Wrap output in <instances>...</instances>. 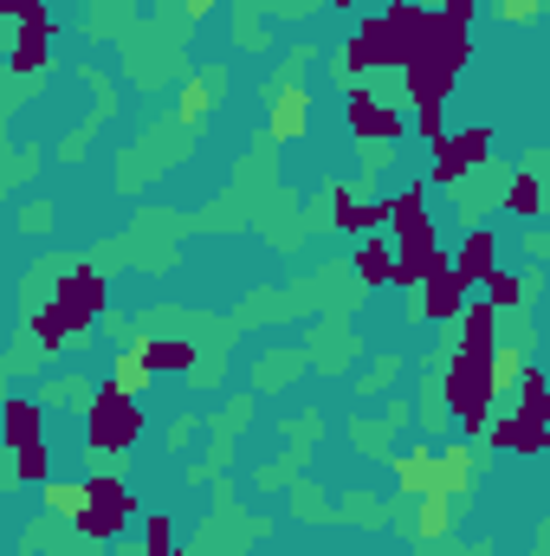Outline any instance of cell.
Returning a JSON list of instances; mask_svg holds the SVG:
<instances>
[{
  "mask_svg": "<svg viewBox=\"0 0 550 556\" xmlns=\"http://www.w3.org/2000/svg\"><path fill=\"white\" fill-rule=\"evenodd\" d=\"M492 395H499V376H492V356H473V350H453L447 363V408L466 433H486L492 427Z\"/></svg>",
  "mask_w": 550,
  "mask_h": 556,
  "instance_id": "obj_1",
  "label": "cell"
},
{
  "mask_svg": "<svg viewBox=\"0 0 550 556\" xmlns=\"http://www.w3.org/2000/svg\"><path fill=\"white\" fill-rule=\"evenodd\" d=\"M59 505L78 518L85 538H117L124 518H130V492H124L117 479H91V485H78V492H59Z\"/></svg>",
  "mask_w": 550,
  "mask_h": 556,
  "instance_id": "obj_2",
  "label": "cell"
},
{
  "mask_svg": "<svg viewBox=\"0 0 550 556\" xmlns=\"http://www.w3.org/2000/svg\"><path fill=\"white\" fill-rule=\"evenodd\" d=\"M85 433H91V446L98 453H117V446H130L142 433V415L130 395H117V389H104L98 402H91V420H85Z\"/></svg>",
  "mask_w": 550,
  "mask_h": 556,
  "instance_id": "obj_3",
  "label": "cell"
},
{
  "mask_svg": "<svg viewBox=\"0 0 550 556\" xmlns=\"http://www.w3.org/2000/svg\"><path fill=\"white\" fill-rule=\"evenodd\" d=\"M492 155V130L486 124H473V130H453V137L434 149V181H460L473 162H486Z\"/></svg>",
  "mask_w": 550,
  "mask_h": 556,
  "instance_id": "obj_4",
  "label": "cell"
},
{
  "mask_svg": "<svg viewBox=\"0 0 550 556\" xmlns=\"http://www.w3.org/2000/svg\"><path fill=\"white\" fill-rule=\"evenodd\" d=\"M486 440L499 453H550V420H538L532 408H512V415H499L486 427Z\"/></svg>",
  "mask_w": 550,
  "mask_h": 556,
  "instance_id": "obj_5",
  "label": "cell"
},
{
  "mask_svg": "<svg viewBox=\"0 0 550 556\" xmlns=\"http://www.w3.org/2000/svg\"><path fill=\"white\" fill-rule=\"evenodd\" d=\"M343 65H402L396 26H389V20H363V33L343 46Z\"/></svg>",
  "mask_w": 550,
  "mask_h": 556,
  "instance_id": "obj_6",
  "label": "cell"
},
{
  "mask_svg": "<svg viewBox=\"0 0 550 556\" xmlns=\"http://www.w3.org/2000/svg\"><path fill=\"white\" fill-rule=\"evenodd\" d=\"M343 117H350V130H357L363 142H396V137H402V117H396L389 104H376V98H363V91L350 98V111H343Z\"/></svg>",
  "mask_w": 550,
  "mask_h": 556,
  "instance_id": "obj_7",
  "label": "cell"
},
{
  "mask_svg": "<svg viewBox=\"0 0 550 556\" xmlns=\"http://www.w3.org/2000/svg\"><path fill=\"white\" fill-rule=\"evenodd\" d=\"M492 260H499V240L479 227V233H466V240H460V253H453V273L466 278V285H486V278L499 273Z\"/></svg>",
  "mask_w": 550,
  "mask_h": 556,
  "instance_id": "obj_8",
  "label": "cell"
},
{
  "mask_svg": "<svg viewBox=\"0 0 550 556\" xmlns=\"http://www.w3.org/2000/svg\"><path fill=\"white\" fill-rule=\"evenodd\" d=\"M460 304H466V278L453 273V266H447L440 278H427V285H421V311H427L434 324H447V317H460Z\"/></svg>",
  "mask_w": 550,
  "mask_h": 556,
  "instance_id": "obj_9",
  "label": "cell"
},
{
  "mask_svg": "<svg viewBox=\"0 0 550 556\" xmlns=\"http://www.w3.org/2000/svg\"><path fill=\"white\" fill-rule=\"evenodd\" d=\"M330 220H337L343 233H376V227L389 220V207H376V201H357L350 188H337V194H330Z\"/></svg>",
  "mask_w": 550,
  "mask_h": 556,
  "instance_id": "obj_10",
  "label": "cell"
},
{
  "mask_svg": "<svg viewBox=\"0 0 550 556\" xmlns=\"http://www.w3.org/2000/svg\"><path fill=\"white\" fill-rule=\"evenodd\" d=\"M396 266H402V253H396L389 240H370V233H363V247H357V273H363V285H396Z\"/></svg>",
  "mask_w": 550,
  "mask_h": 556,
  "instance_id": "obj_11",
  "label": "cell"
},
{
  "mask_svg": "<svg viewBox=\"0 0 550 556\" xmlns=\"http://www.w3.org/2000/svg\"><path fill=\"white\" fill-rule=\"evenodd\" d=\"M78 324H91V317H85V311H72L65 298H52V304H46V311L33 317L39 343H72V337H78Z\"/></svg>",
  "mask_w": 550,
  "mask_h": 556,
  "instance_id": "obj_12",
  "label": "cell"
},
{
  "mask_svg": "<svg viewBox=\"0 0 550 556\" xmlns=\"http://www.w3.org/2000/svg\"><path fill=\"white\" fill-rule=\"evenodd\" d=\"M492 324H499V304H466V337H460V350H473V356H499Z\"/></svg>",
  "mask_w": 550,
  "mask_h": 556,
  "instance_id": "obj_13",
  "label": "cell"
},
{
  "mask_svg": "<svg viewBox=\"0 0 550 556\" xmlns=\"http://www.w3.org/2000/svg\"><path fill=\"white\" fill-rule=\"evenodd\" d=\"M304 111H311V104H304V91H298V85H285V91L273 98V137L291 142L298 130H304Z\"/></svg>",
  "mask_w": 550,
  "mask_h": 556,
  "instance_id": "obj_14",
  "label": "cell"
},
{
  "mask_svg": "<svg viewBox=\"0 0 550 556\" xmlns=\"http://www.w3.org/2000/svg\"><path fill=\"white\" fill-rule=\"evenodd\" d=\"M396 479H402L409 492H440V466H434V453H402V459H396Z\"/></svg>",
  "mask_w": 550,
  "mask_h": 556,
  "instance_id": "obj_15",
  "label": "cell"
},
{
  "mask_svg": "<svg viewBox=\"0 0 550 556\" xmlns=\"http://www.w3.org/2000/svg\"><path fill=\"white\" fill-rule=\"evenodd\" d=\"M59 298H65L72 311H85V317H98V304H104V285H98V273H72L65 285H59Z\"/></svg>",
  "mask_w": 550,
  "mask_h": 556,
  "instance_id": "obj_16",
  "label": "cell"
},
{
  "mask_svg": "<svg viewBox=\"0 0 550 556\" xmlns=\"http://www.w3.org/2000/svg\"><path fill=\"white\" fill-rule=\"evenodd\" d=\"M46 46H52V20H33V26L13 39V65H20V72H33V65L46 59Z\"/></svg>",
  "mask_w": 550,
  "mask_h": 556,
  "instance_id": "obj_17",
  "label": "cell"
},
{
  "mask_svg": "<svg viewBox=\"0 0 550 556\" xmlns=\"http://www.w3.org/2000/svg\"><path fill=\"white\" fill-rule=\"evenodd\" d=\"M39 440V408L33 402H7V446L20 453V446H33Z\"/></svg>",
  "mask_w": 550,
  "mask_h": 556,
  "instance_id": "obj_18",
  "label": "cell"
},
{
  "mask_svg": "<svg viewBox=\"0 0 550 556\" xmlns=\"http://www.w3.org/2000/svg\"><path fill=\"white\" fill-rule=\"evenodd\" d=\"M505 207H512V214H538V207H545V188H538V175H518V181L505 188Z\"/></svg>",
  "mask_w": 550,
  "mask_h": 556,
  "instance_id": "obj_19",
  "label": "cell"
},
{
  "mask_svg": "<svg viewBox=\"0 0 550 556\" xmlns=\"http://www.w3.org/2000/svg\"><path fill=\"white\" fill-rule=\"evenodd\" d=\"M149 376H155V369H149V356H142V350H130V356L117 363V382H111V389H117V395H137Z\"/></svg>",
  "mask_w": 550,
  "mask_h": 556,
  "instance_id": "obj_20",
  "label": "cell"
},
{
  "mask_svg": "<svg viewBox=\"0 0 550 556\" xmlns=\"http://www.w3.org/2000/svg\"><path fill=\"white\" fill-rule=\"evenodd\" d=\"M137 350L149 356V369H188V363H195L188 343H137Z\"/></svg>",
  "mask_w": 550,
  "mask_h": 556,
  "instance_id": "obj_21",
  "label": "cell"
},
{
  "mask_svg": "<svg viewBox=\"0 0 550 556\" xmlns=\"http://www.w3.org/2000/svg\"><path fill=\"white\" fill-rule=\"evenodd\" d=\"M389 220H396V233H409L414 220H427V201H421V188H409V194H396V201H389Z\"/></svg>",
  "mask_w": 550,
  "mask_h": 556,
  "instance_id": "obj_22",
  "label": "cell"
},
{
  "mask_svg": "<svg viewBox=\"0 0 550 556\" xmlns=\"http://www.w3.org/2000/svg\"><path fill=\"white\" fill-rule=\"evenodd\" d=\"M518 382H525V408H532L538 420H550V376H538V369H525Z\"/></svg>",
  "mask_w": 550,
  "mask_h": 556,
  "instance_id": "obj_23",
  "label": "cell"
},
{
  "mask_svg": "<svg viewBox=\"0 0 550 556\" xmlns=\"http://www.w3.org/2000/svg\"><path fill=\"white\" fill-rule=\"evenodd\" d=\"M414 130H421V137H427L434 149H440V142H447V124H440V104H414Z\"/></svg>",
  "mask_w": 550,
  "mask_h": 556,
  "instance_id": "obj_24",
  "label": "cell"
},
{
  "mask_svg": "<svg viewBox=\"0 0 550 556\" xmlns=\"http://www.w3.org/2000/svg\"><path fill=\"white\" fill-rule=\"evenodd\" d=\"M486 304H499V311H505V304H518V278L492 273V278H486Z\"/></svg>",
  "mask_w": 550,
  "mask_h": 556,
  "instance_id": "obj_25",
  "label": "cell"
},
{
  "mask_svg": "<svg viewBox=\"0 0 550 556\" xmlns=\"http://www.w3.org/2000/svg\"><path fill=\"white\" fill-rule=\"evenodd\" d=\"M149 556H175V531H168V518H149Z\"/></svg>",
  "mask_w": 550,
  "mask_h": 556,
  "instance_id": "obj_26",
  "label": "cell"
},
{
  "mask_svg": "<svg viewBox=\"0 0 550 556\" xmlns=\"http://www.w3.org/2000/svg\"><path fill=\"white\" fill-rule=\"evenodd\" d=\"M20 479H46V446H20Z\"/></svg>",
  "mask_w": 550,
  "mask_h": 556,
  "instance_id": "obj_27",
  "label": "cell"
},
{
  "mask_svg": "<svg viewBox=\"0 0 550 556\" xmlns=\"http://www.w3.org/2000/svg\"><path fill=\"white\" fill-rule=\"evenodd\" d=\"M499 13H505V20H518V26H532V20L545 13V0H499Z\"/></svg>",
  "mask_w": 550,
  "mask_h": 556,
  "instance_id": "obj_28",
  "label": "cell"
},
{
  "mask_svg": "<svg viewBox=\"0 0 550 556\" xmlns=\"http://www.w3.org/2000/svg\"><path fill=\"white\" fill-rule=\"evenodd\" d=\"M421 525H427V538H440V531H447V498H434V492H427V511H421Z\"/></svg>",
  "mask_w": 550,
  "mask_h": 556,
  "instance_id": "obj_29",
  "label": "cell"
},
{
  "mask_svg": "<svg viewBox=\"0 0 550 556\" xmlns=\"http://www.w3.org/2000/svg\"><path fill=\"white\" fill-rule=\"evenodd\" d=\"M201 98H208V91H201V85H188V91H182V117H188V124H195V117H201Z\"/></svg>",
  "mask_w": 550,
  "mask_h": 556,
  "instance_id": "obj_30",
  "label": "cell"
},
{
  "mask_svg": "<svg viewBox=\"0 0 550 556\" xmlns=\"http://www.w3.org/2000/svg\"><path fill=\"white\" fill-rule=\"evenodd\" d=\"M337 7H357V0H337Z\"/></svg>",
  "mask_w": 550,
  "mask_h": 556,
  "instance_id": "obj_31",
  "label": "cell"
}]
</instances>
